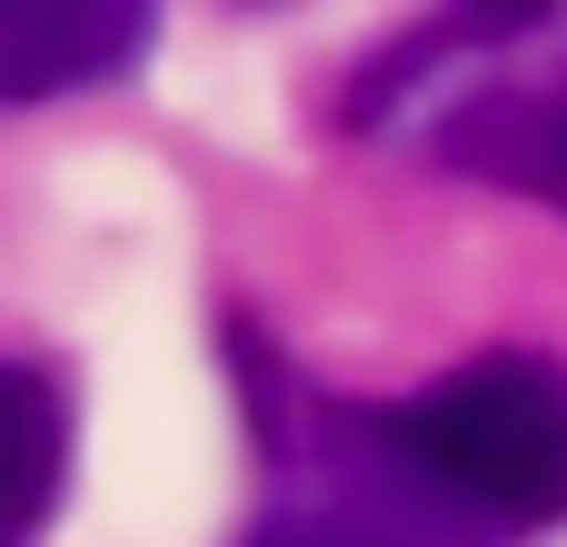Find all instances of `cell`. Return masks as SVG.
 Returning <instances> with one entry per match:
<instances>
[{
  "label": "cell",
  "mask_w": 567,
  "mask_h": 547,
  "mask_svg": "<svg viewBox=\"0 0 567 547\" xmlns=\"http://www.w3.org/2000/svg\"><path fill=\"white\" fill-rule=\"evenodd\" d=\"M339 120L439 159L449 179L567 209V20L548 0L439 10L339 80Z\"/></svg>",
  "instance_id": "6da1fadb"
},
{
  "label": "cell",
  "mask_w": 567,
  "mask_h": 547,
  "mask_svg": "<svg viewBox=\"0 0 567 547\" xmlns=\"http://www.w3.org/2000/svg\"><path fill=\"white\" fill-rule=\"evenodd\" d=\"M219 349L259 448V508L229 528V547H498L389 448L369 399L299 379L249 319H229Z\"/></svg>",
  "instance_id": "7a4b0ae2"
},
{
  "label": "cell",
  "mask_w": 567,
  "mask_h": 547,
  "mask_svg": "<svg viewBox=\"0 0 567 547\" xmlns=\"http://www.w3.org/2000/svg\"><path fill=\"white\" fill-rule=\"evenodd\" d=\"M389 448L488 538L567 528V369L538 349H478L419 399L379 409Z\"/></svg>",
  "instance_id": "3957f363"
},
{
  "label": "cell",
  "mask_w": 567,
  "mask_h": 547,
  "mask_svg": "<svg viewBox=\"0 0 567 547\" xmlns=\"http://www.w3.org/2000/svg\"><path fill=\"white\" fill-rule=\"evenodd\" d=\"M150 50H159V10H140V0H80V10L10 0L0 10V100L40 110L70 90H120Z\"/></svg>",
  "instance_id": "277c9868"
},
{
  "label": "cell",
  "mask_w": 567,
  "mask_h": 547,
  "mask_svg": "<svg viewBox=\"0 0 567 547\" xmlns=\"http://www.w3.org/2000/svg\"><path fill=\"white\" fill-rule=\"evenodd\" d=\"M10 419H20V478H10V528L0 547H40L70 488V389L50 359H10Z\"/></svg>",
  "instance_id": "5b68a950"
}]
</instances>
